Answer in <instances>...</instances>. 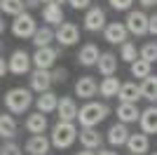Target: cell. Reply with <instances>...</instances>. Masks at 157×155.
Listing matches in <instances>:
<instances>
[{
	"mask_svg": "<svg viewBox=\"0 0 157 155\" xmlns=\"http://www.w3.org/2000/svg\"><path fill=\"white\" fill-rule=\"evenodd\" d=\"M110 115V108L105 101H85L80 106V113H78V122L80 127H96Z\"/></svg>",
	"mask_w": 157,
	"mask_h": 155,
	"instance_id": "cell-1",
	"label": "cell"
},
{
	"mask_svg": "<svg viewBox=\"0 0 157 155\" xmlns=\"http://www.w3.org/2000/svg\"><path fill=\"white\" fill-rule=\"evenodd\" d=\"M78 136H80V129L75 127V122H66V120H59V122L52 127V146L54 148H59V150H66V148H71L73 143L78 141Z\"/></svg>",
	"mask_w": 157,
	"mask_h": 155,
	"instance_id": "cell-2",
	"label": "cell"
},
{
	"mask_svg": "<svg viewBox=\"0 0 157 155\" xmlns=\"http://www.w3.org/2000/svg\"><path fill=\"white\" fill-rule=\"evenodd\" d=\"M33 89H26V87H14L5 94V106L12 115H21V113H28L33 103Z\"/></svg>",
	"mask_w": 157,
	"mask_h": 155,
	"instance_id": "cell-3",
	"label": "cell"
},
{
	"mask_svg": "<svg viewBox=\"0 0 157 155\" xmlns=\"http://www.w3.org/2000/svg\"><path fill=\"white\" fill-rule=\"evenodd\" d=\"M40 26L35 24V19H33L31 14H19V17H14L12 21V35L14 38H21V40H28L35 35V31H38Z\"/></svg>",
	"mask_w": 157,
	"mask_h": 155,
	"instance_id": "cell-4",
	"label": "cell"
},
{
	"mask_svg": "<svg viewBox=\"0 0 157 155\" xmlns=\"http://www.w3.org/2000/svg\"><path fill=\"white\" fill-rule=\"evenodd\" d=\"M33 68V54L26 50H14L10 54V73L12 75H31Z\"/></svg>",
	"mask_w": 157,
	"mask_h": 155,
	"instance_id": "cell-5",
	"label": "cell"
},
{
	"mask_svg": "<svg viewBox=\"0 0 157 155\" xmlns=\"http://www.w3.org/2000/svg\"><path fill=\"white\" fill-rule=\"evenodd\" d=\"M127 31L131 33V35H145L148 33V24H150V17L143 12V10H131L129 14H127Z\"/></svg>",
	"mask_w": 157,
	"mask_h": 155,
	"instance_id": "cell-6",
	"label": "cell"
},
{
	"mask_svg": "<svg viewBox=\"0 0 157 155\" xmlns=\"http://www.w3.org/2000/svg\"><path fill=\"white\" fill-rule=\"evenodd\" d=\"M105 21H108V17H105V10L103 7H98V5H92L89 10L85 12V28L89 33H98V31H103Z\"/></svg>",
	"mask_w": 157,
	"mask_h": 155,
	"instance_id": "cell-7",
	"label": "cell"
},
{
	"mask_svg": "<svg viewBox=\"0 0 157 155\" xmlns=\"http://www.w3.org/2000/svg\"><path fill=\"white\" fill-rule=\"evenodd\" d=\"M80 40V26L73 21H63L61 26H56V42L61 47H73Z\"/></svg>",
	"mask_w": 157,
	"mask_h": 155,
	"instance_id": "cell-8",
	"label": "cell"
},
{
	"mask_svg": "<svg viewBox=\"0 0 157 155\" xmlns=\"http://www.w3.org/2000/svg\"><path fill=\"white\" fill-rule=\"evenodd\" d=\"M28 85H31V89H33V92H38V94H45V92H49V87L54 85L52 71H45V68H33L31 75H28Z\"/></svg>",
	"mask_w": 157,
	"mask_h": 155,
	"instance_id": "cell-9",
	"label": "cell"
},
{
	"mask_svg": "<svg viewBox=\"0 0 157 155\" xmlns=\"http://www.w3.org/2000/svg\"><path fill=\"white\" fill-rule=\"evenodd\" d=\"M59 59V50H54L52 45L49 47H40V50L33 52V66L35 68H45V71H52L54 64Z\"/></svg>",
	"mask_w": 157,
	"mask_h": 155,
	"instance_id": "cell-10",
	"label": "cell"
},
{
	"mask_svg": "<svg viewBox=\"0 0 157 155\" xmlns=\"http://www.w3.org/2000/svg\"><path fill=\"white\" fill-rule=\"evenodd\" d=\"M96 94H98V82H96V78H92V75L78 78V82H75V97L85 99V101H92Z\"/></svg>",
	"mask_w": 157,
	"mask_h": 155,
	"instance_id": "cell-11",
	"label": "cell"
},
{
	"mask_svg": "<svg viewBox=\"0 0 157 155\" xmlns=\"http://www.w3.org/2000/svg\"><path fill=\"white\" fill-rule=\"evenodd\" d=\"M127 35H129V31H127V24H122V21H110V24L103 28V38L110 42V45H122V42H127Z\"/></svg>",
	"mask_w": 157,
	"mask_h": 155,
	"instance_id": "cell-12",
	"label": "cell"
},
{
	"mask_svg": "<svg viewBox=\"0 0 157 155\" xmlns=\"http://www.w3.org/2000/svg\"><path fill=\"white\" fill-rule=\"evenodd\" d=\"M131 132L127 129L124 122H115L108 127V134H105V139H108V143H110L113 148H120V146H127V141H129Z\"/></svg>",
	"mask_w": 157,
	"mask_h": 155,
	"instance_id": "cell-13",
	"label": "cell"
},
{
	"mask_svg": "<svg viewBox=\"0 0 157 155\" xmlns=\"http://www.w3.org/2000/svg\"><path fill=\"white\" fill-rule=\"evenodd\" d=\"M80 113V106L75 103L73 97H61L59 99V108H56V115L59 120H66V122H75Z\"/></svg>",
	"mask_w": 157,
	"mask_h": 155,
	"instance_id": "cell-14",
	"label": "cell"
},
{
	"mask_svg": "<svg viewBox=\"0 0 157 155\" xmlns=\"http://www.w3.org/2000/svg\"><path fill=\"white\" fill-rule=\"evenodd\" d=\"M78 141L82 143V148L98 150V148H101V143H103V134H101L96 127H82V129H80Z\"/></svg>",
	"mask_w": 157,
	"mask_h": 155,
	"instance_id": "cell-15",
	"label": "cell"
},
{
	"mask_svg": "<svg viewBox=\"0 0 157 155\" xmlns=\"http://www.w3.org/2000/svg\"><path fill=\"white\" fill-rule=\"evenodd\" d=\"M138 125H141V132L143 134H157V106L150 103L145 110H141V117H138Z\"/></svg>",
	"mask_w": 157,
	"mask_h": 155,
	"instance_id": "cell-16",
	"label": "cell"
},
{
	"mask_svg": "<svg viewBox=\"0 0 157 155\" xmlns=\"http://www.w3.org/2000/svg\"><path fill=\"white\" fill-rule=\"evenodd\" d=\"M52 150V139H47L45 134H33L26 141V153L31 155H49Z\"/></svg>",
	"mask_w": 157,
	"mask_h": 155,
	"instance_id": "cell-17",
	"label": "cell"
},
{
	"mask_svg": "<svg viewBox=\"0 0 157 155\" xmlns=\"http://www.w3.org/2000/svg\"><path fill=\"white\" fill-rule=\"evenodd\" d=\"M127 150L129 155H143L150 150V136L143 134V132H136V134L129 136V141H127Z\"/></svg>",
	"mask_w": 157,
	"mask_h": 155,
	"instance_id": "cell-18",
	"label": "cell"
},
{
	"mask_svg": "<svg viewBox=\"0 0 157 155\" xmlns=\"http://www.w3.org/2000/svg\"><path fill=\"white\" fill-rule=\"evenodd\" d=\"M117 66H120L117 54H115V52H103L101 59H98V64H96V68L103 78H108V75H115V73H117Z\"/></svg>",
	"mask_w": 157,
	"mask_h": 155,
	"instance_id": "cell-19",
	"label": "cell"
},
{
	"mask_svg": "<svg viewBox=\"0 0 157 155\" xmlns=\"http://www.w3.org/2000/svg\"><path fill=\"white\" fill-rule=\"evenodd\" d=\"M101 54H103V52L98 50V45L87 42V45L78 52V61H80V66H96L98 59H101Z\"/></svg>",
	"mask_w": 157,
	"mask_h": 155,
	"instance_id": "cell-20",
	"label": "cell"
},
{
	"mask_svg": "<svg viewBox=\"0 0 157 155\" xmlns=\"http://www.w3.org/2000/svg\"><path fill=\"white\" fill-rule=\"evenodd\" d=\"M52 40H56V31H54L52 26H40L38 31H35V35L31 38V42L35 45V50H40V47H49L52 45Z\"/></svg>",
	"mask_w": 157,
	"mask_h": 155,
	"instance_id": "cell-21",
	"label": "cell"
},
{
	"mask_svg": "<svg viewBox=\"0 0 157 155\" xmlns=\"http://www.w3.org/2000/svg\"><path fill=\"white\" fill-rule=\"evenodd\" d=\"M115 115L120 117V122L131 125V122H138V117H141V110H138L136 103H120L117 108H115Z\"/></svg>",
	"mask_w": 157,
	"mask_h": 155,
	"instance_id": "cell-22",
	"label": "cell"
},
{
	"mask_svg": "<svg viewBox=\"0 0 157 155\" xmlns=\"http://www.w3.org/2000/svg\"><path fill=\"white\" fill-rule=\"evenodd\" d=\"M26 129L31 132V134H45L47 132V115L40 113V110L28 113L26 115Z\"/></svg>",
	"mask_w": 157,
	"mask_h": 155,
	"instance_id": "cell-23",
	"label": "cell"
},
{
	"mask_svg": "<svg viewBox=\"0 0 157 155\" xmlns=\"http://www.w3.org/2000/svg\"><path fill=\"white\" fill-rule=\"evenodd\" d=\"M120 103H136L141 97V85L136 82H122V87H120V94H117Z\"/></svg>",
	"mask_w": 157,
	"mask_h": 155,
	"instance_id": "cell-24",
	"label": "cell"
},
{
	"mask_svg": "<svg viewBox=\"0 0 157 155\" xmlns=\"http://www.w3.org/2000/svg\"><path fill=\"white\" fill-rule=\"evenodd\" d=\"M120 87H122L120 78L108 75V78H103V82H98V94H101L103 99H113V97L120 94Z\"/></svg>",
	"mask_w": 157,
	"mask_h": 155,
	"instance_id": "cell-25",
	"label": "cell"
},
{
	"mask_svg": "<svg viewBox=\"0 0 157 155\" xmlns=\"http://www.w3.org/2000/svg\"><path fill=\"white\" fill-rule=\"evenodd\" d=\"M59 99H61V97H56V94H54V92L49 89V92H45V94H40V97H38L35 106H38V110H40V113L49 115L52 110H56V108H59Z\"/></svg>",
	"mask_w": 157,
	"mask_h": 155,
	"instance_id": "cell-26",
	"label": "cell"
},
{
	"mask_svg": "<svg viewBox=\"0 0 157 155\" xmlns=\"http://www.w3.org/2000/svg\"><path fill=\"white\" fill-rule=\"evenodd\" d=\"M42 19L47 21V26H61L63 24V10L56 2H49V5L42 7Z\"/></svg>",
	"mask_w": 157,
	"mask_h": 155,
	"instance_id": "cell-27",
	"label": "cell"
},
{
	"mask_svg": "<svg viewBox=\"0 0 157 155\" xmlns=\"http://www.w3.org/2000/svg\"><path fill=\"white\" fill-rule=\"evenodd\" d=\"M0 136L5 141H10V139L17 136V120H14V115H10V113L0 115Z\"/></svg>",
	"mask_w": 157,
	"mask_h": 155,
	"instance_id": "cell-28",
	"label": "cell"
},
{
	"mask_svg": "<svg viewBox=\"0 0 157 155\" xmlns=\"http://www.w3.org/2000/svg\"><path fill=\"white\" fill-rule=\"evenodd\" d=\"M141 97L150 103H157V75H148L141 80Z\"/></svg>",
	"mask_w": 157,
	"mask_h": 155,
	"instance_id": "cell-29",
	"label": "cell"
},
{
	"mask_svg": "<svg viewBox=\"0 0 157 155\" xmlns=\"http://www.w3.org/2000/svg\"><path fill=\"white\" fill-rule=\"evenodd\" d=\"M0 10L7 17H19L26 12V0H0Z\"/></svg>",
	"mask_w": 157,
	"mask_h": 155,
	"instance_id": "cell-30",
	"label": "cell"
},
{
	"mask_svg": "<svg viewBox=\"0 0 157 155\" xmlns=\"http://www.w3.org/2000/svg\"><path fill=\"white\" fill-rule=\"evenodd\" d=\"M131 75H134V78H141V80H145L148 75H152V64L138 57L136 61L131 64Z\"/></svg>",
	"mask_w": 157,
	"mask_h": 155,
	"instance_id": "cell-31",
	"label": "cell"
},
{
	"mask_svg": "<svg viewBox=\"0 0 157 155\" xmlns=\"http://www.w3.org/2000/svg\"><path fill=\"white\" fill-rule=\"evenodd\" d=\"M120 57H122V61H127V64H134V61L141 57V52H138V47L134 45L131 40H127V42L120 45Z\"/></svg>",
	"mask_w": 157,
	"mask_h": 155,
	"instance_id": "cell-32",
	"label": "cell"
},
{
	"mask_svg": "<svg viewBox=\"0 0 157 155\" xmlns=\"http://www.w3.org/2000/svg\"><path fill=\"white\" fill-rule=\"evenodd\" d=\"M141 59L155 64V61H157V42H145V45L141 47Z\"/></svg>",
	"mask_w": 157,
	"mask_h": 155,
	"instance_id": "cell-33",
	"label": "cell"
},
{
	"mask_svg": "<svg viewBox=\"0 0 157 155\" xmlns=\"http://www.w3.org/2000/svg\"><path fill=\"white\" fill-rule=\"evenodd\" d=\"M108 2L117 12H131V5H134V0H108Z\"/></svg>",
	"mask_w": 157,
	"mask_h": 155,
	"instance_id": "cell-34",
	"label": "cell"
},
{
	"mask_svg": "<svg viewBox=\"0 0 157 155\" xmlns=\"http://www.w3.org/2000/svg\"><path fill=\"white\" fill-rule=\"evenodd\" d=\"M0 155H24V153H21V148L14 141H5L2 148H0Z\"/></svg>",
	"mask_w": 157,
	"mask_h": 155,
	"instance_id": "cell-35",
	"label": "cell"
},
{
	"mask_svg": "<svg viewBox=\"0 0 157 155\" xmlns=\"http://www.w3.org/2000/svg\"><path fill=\"white\" fill-rule=\"evenodd\" d=\"M52 80L54 82H59V85H63L66 80H68V71H66V68H52Z\"/></svg>",
	"mask_w": 157,
	"mask_h": 155,
	"instance_id": "cell-36",
	"label": "cell"
},
{
	"mask_svg": "<svg viewBox=\"0 0 157 155\" xmlns=\"http://www.w3.org/2000/svg\"><path fill=\"white\" fill-rule=\"evenodd\" d=\"M68 5L73 10H89L92 7V0H68Z\"/></svg>",
	"mask_w": 157,
	"mask_h": 155,
	"instance_id": "cell-37",
	"label": "cell"
},
{
	"mask_svg": "<svg viewBox=\"0 0 157 155\" xmlns=\"http://www.w3.org/2000/svg\"><path fill=\"white\" fill-rule=\"evenodd\" d=\"M148 33L157 35V14H152V17H150V24H148Z\"/></svg>",
	"mask_w": 157,
	"mask_h": 155,
	"instance_id": "cell-38",
	"label": "cell"
},
{
	"mask_svg": "<svg viewBox=\"0 0 157 155\" xmlns=\"http://www.w3.org/2000/svg\"><path fill=\"white\" fill-rule=\"evenodd\" d=\"M7 71H10V61L2 59V61H0V75H7Z\"/></svg>",
	"mask_w": 157,
	"mask_h": 155,
	"instance_id": "cell-39",
	"label": "cell"
},
{
	"mask_svg": "<svg viewBox=\"0 0 157 155\" xmlns=\"http://www.w3.org/2000/svg\"><path fill=\"white\" fill-rule=\"evenodd\" d=\"M40 5H42L40 0H26V7H28V10H35V7H40Z\"/></svg>",
	"mask_w": 157,
	"mask_h": 155,
	"instance_id": "cell-40",
	"label": "cell"
},
{
	"mask_svg": "<svg viewBox=\"0 0 157 155\" xmlns=\"http://www.w3.org/2000/svg\"><path fill=\"white\" fill-rule=\"evenodd\" d=\"M75 155H98V150H92V148H82L80 153H75Z\"/></svg>",
	"mask_w": 157,
	"mask_h": 155,
	"instance_id": "cell-41",
	"label": "cell"
},
{
	"mask_svg": "<svg viewBox=\"0 0 157 155\" xmlns=\"http://www.w3.org/2000/svg\"><path fill=\"white\" fill-rule=\"evenodd\" d=\"M98 155H117L113 148H98Z\"/></svg>",
	"mask_w": 157,
	"mask_h": 155,
	"instance_id": "cell-42",
	"label": "cell"
},
{
	"mask_svg": "<svg viewBox=\"0 0 157 155\" xmlns=\"http://www.w3.org/2000/svg\"><path fill=\"white\" fill-rule=\"evenodd\" d=\"M157 0H141V7H155Z\"/></svg>",
	"mask_w": 157,
	"mask_h": 155,
	"instance_id": "cell-43",
	"label": "cell"
},
{
	"mask_svg": "<svg viewBox=\"0 0 157 155\" xmlns=\"http://www.w3.org/2000/svg\"><path fill=\"white\" fill-rule=\"evenodd\" d=\"M54 2H56V5H61V7L66 5V0H54Z\"/></svg>",
	"mask_w": 157,
	"mask_h": 155,
	"instance_id": "cell-44",
	"label": "cell"
},
{
	"mask_svg": "<svg viewBox=\"0 0 157 155\" xmlns=\"http://www.w3.org/2000/svg\"><path fill=\"white\" fill-rule=\"evenodd\" d=\"M40 2H45V5H49V2H54V0H40Z\"/></svg>",
	"mask_w": 157,
	"mask_h": 155,
	"instance_id": "cell-45",
	"label": "cell"
},
{
	"mask_svg": "<svg viewBox=\"0 0 157 155\" xmlns=\"http://www.w3.org/2000/svg\"><path fill=\"white\" fill-rule=\"evenodd\" d=\"M150 155H157V153H150Z\"/></svg>",
	"mask_w": 157,
	"mask_h": 155,
	"instance_id": "cell-46",
	"label": "cell"
}]
</instances>
